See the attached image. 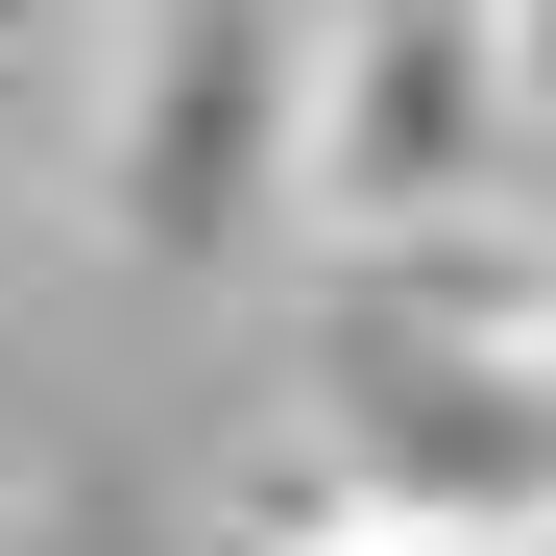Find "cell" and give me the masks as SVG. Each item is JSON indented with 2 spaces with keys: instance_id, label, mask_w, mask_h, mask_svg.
Wrapping results in <instances>:
<instances>
[{
  "instance_id": "cell-5",
  "label": "cell",
  "mask_w": 556,
  "mask_h": 556,
  "mask_svg": "<svg viewBox=\"0 0 556 556\" xmlns=\"http://www.w3.org/2000/svg\"><path fill=\"white\" fill-rule=\"evenodd\" d=\"M508 98H532V169H556V0H508Z\"/></svg>"
},
{
  "instance_id": "cell-4",
  "label": "cell",
  "mask_w": 556,
  "mask_h": 556,
  "mask_svg": "<svg viewBox=\"0 0 556 556\" xmlns=\"http://www.w3.org/2000/svg\"><path fill=\"white\" fill-rule=\"evenodd\" d=\"M73 49H122V0H0V73H73Z\"/></svg>"
},
{
  "instance_id": "cell-1",
  "label": "cell",
  "mask_w": 556,
  "mask_h": 556,
  "mask_svg": "<svg viewBox=\"0 0 556 556\" xmlns=\"http://www.w3.org/2000/svg\"><path fill=\"white\" fill-rule=\"evenodd\" d=\"M532 169V98H508V0H339L315 25V169H291V218L339 266H412L459 242Z\"/></svg>"
},
{
  "instance_id": "cell-2",
  "label": "cell",
  "mask_w": 556,
  "mask_h": 556,
  "mask_svg": "<svg viewBox=\"0 0 556 556\" xmlns=\"http://www.w3.org/2000/svg\"><path fill=\"white\" fill-rule=\"evenodd\" d=\"M315 169V25L291 0H122V146L98 194L146 266H242Z\"/></svg>"
},
{
  "instance_id": "cell-3",
  "label": "cell",
  "mask_w": 556,
  "mask_h": 556,
  "mask_svg": "<svg viewBox=\"0 0 556 556\" xmlns=\"http://www.w3.org/2000/svg\"><path fill=\"white\" fill-rule=\"evenodd\" d=\"M266 556H508V508H435V484H339L315 532H266Z\"/></svg>"
},
{
  "instance_id": "cell-6",
  "label": "cell",
  "mask_w": 556,
  "mask_h": 556,
  "mask_svg": "<svg viewBox=\"0 0 556 556\" xmlns=\"http://www.w3.org/2000/svg\"><path fill=\"white\" fill-rule=\"evenodd\" d=\"M508 556H556V484H532V508H508Z\"/></svg>"
},
{
  "instance_id": "cell-7",
  "label": "cell",
  "mask_w": 556,
  "mask_h": 556,
  "mask_svg": "<svg viewBox=\"0 0 556 556\" xmlns=\"http://www.w3.org/2000/svg\"><path fill=\"white\" fill-rule=\"evenodd\" d=\"M532 339H556V242H532Z\"/></svg>"
}]
</instances>
